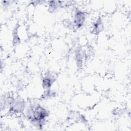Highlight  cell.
<instances>
[{
	"mask_svg": "<svg viewBox=\"0 0 131 131\" xmlns=\"http://www.w3.org/2000/svg\"><path fill=\"white\" fill-rule=\"evenodd\" d=\"M84 13L80 11H77L75 15L74 19V24L77 28H80L83 24L85 20Z\"/></svg>",
	"mask_w": 131,
	"mask_h": 131,
	"instance_id": "cell-1",
	"label": "cell"
},
{
	"mask_svg": "<svg viewBox=\"0 0 131 131\" xmlns=\"http://www.w3.org/2000/svg\"><path fill=\"white\" fill-rule=\"evenodd\" d=\"M54 80L55 78L53 75H52L51 74L46 75L42 80V85L43 88L45 89L50 88L53 83Z\"/></svg>",
	"mask_w": 131,
	"mask_h": 131,
	"instance_id": "cell-2",
	"label": "cell"
},
{
	"mask_svg": "<svg viewBox=\"0 0 131 131\" xmlns=\"http://www.w3.org/2000/svg\"><path fill=\"white\" fill-rule=\"evenodd\" d=\"M94 28L95 31L97 33H99L102 30V24L101 20H97L95 23Z\"/></svg>",
	"mask_w": 131,
	"mask_h": 131,
	"instance_id": "cell-3",
	"label": "cell"
}]
</instances>
